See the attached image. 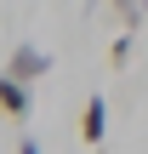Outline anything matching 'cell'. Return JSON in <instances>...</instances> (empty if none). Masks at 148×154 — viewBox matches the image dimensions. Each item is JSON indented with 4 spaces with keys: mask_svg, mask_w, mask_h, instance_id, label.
I'll list each match as a JSON object with an SVG mask.
<instances>
[{
    "mask_svg": "<svg viewBox=\"0 0 148 154\" xmlns=\"http://www.w3.org/2000/svg\"><path fill=\"white\" fill-rule=\"evenodd\" d=\"M17 154H40V143L34 137H17Z\"/></svg>",
    "mask_w": 148,
    "mask_h": 154,
    "instance_id": "6",
    "label": "cell"
},
{
    "mask_svg": "<svg viewBox=\"0 0 148 154\" xmlns=\"http://www.w3.org/2000/svg\"><path fill=\"white\" fill-rule=\"evenodd\" d=\"M6 74H17V80H29V86H34V80H46V74H51V51H40L34 40H17V46H11V57H6Z\"/></svg>",
    "mask_w": 148,
    "mask_h": 154,
    "instance_id": "1",
    "label": "cell"
},
{
    "mask_svg": "<svg viewBox=\"0 0 148 154\" xmlns=\"http://www.w3.org/2000/svg\"><path fill=\"white\" fill-rule=\"evenodd\" d=\"M108 137V103H103V91H91L86 97V109H80V143L86 149H97Z\"/></svg>",
    "mask_w": 148,
    "mask_h": 154,
    "instance_id": "3",
    "label": "cell"
},
{
    "mask_svg": "<svg viewBox=\"0 0 148 154\" xmlns=\"http://www.w3.org/2000/svg\"><path fill=\"white\" fill-rule=\"evenodd\" d=\"M131 40H137V34H114V40H108V63H114V69L131 63Z\"/></svg>",
    "mask_w": 148,
    "mask_h": 154,
    "instance_id": "5",
    "label": "cell"
},
{
    "mask_svg": "<svg viewBox=\"0 0 148 154\" xmlns=\"http://www.w3.org/2000/svg\"><path fill=\"white\" fill-rule=\"evenodd\" d=\"M29 109H34V86L0 69V114H11V120H29Z\"/></svg>",
    "mask_w": 148,
    "mask_h": 154,
    "instance_id": "2",
    "label": "cell"
},
{
    "mask_svg": "<svg viewBox=\"0 0 148 154\" xmlns=\"http://www.w3.org/2000/svg\"><path fill=\"white\" fill-rule=\"evenodd\" d=\"M114 17H120V34H137V23L148 17V0H108Z\"/></svg>",
    "mask_w": 148,
    "mask_h": 154,
    "instance_id": "4",
    "label": "cell"
}]
</instances>
